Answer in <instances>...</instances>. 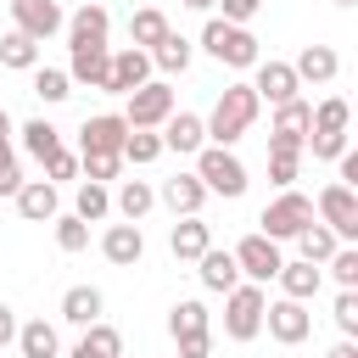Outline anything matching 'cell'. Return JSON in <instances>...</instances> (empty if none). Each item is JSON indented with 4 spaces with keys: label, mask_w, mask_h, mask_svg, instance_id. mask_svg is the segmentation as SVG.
<instances>
[{
    "label": "cell",
    "mask_w": 358,
    "mask_h": 358,
    "mask_svg": "<svg viewBox=\"0 0 358 358\" xmlns=\"http://www.w3.org/2000/svg\"><path fill=\"white\" fill-rule=\"evenodd\" d=\"M341 241L324 229V224H308L302 235H296V252H302V263H330V252H336Z\"/></svg>",
    "instance_id": "obj_37"
},
{
    "label": "cell",
    "mask_w": 358,
    "mask_h": 358,
    "mask_svg": "<svg viewBox=\"0 0 358 358\" xmlns=\"http://www.w3.org/2000/svg\"><path fill=\"white\" fill-rule=\"evenodd\" d=\"M11 201H17V213H22L28 224L56 218V185H50V179H22V190H17Z\"/></svg>",
    "instance_id": "obj_22"
},
{
    "label": "cell",
    "mask_w": 358,
    "mask_h": 358,
    "mask_svg": "<svg viewBox=\"0 0 358 358\" xmlns=\"http://www.w3.org/2000/svg\"><path fill=\"white\" fill-rule=\"evenodd\" d=\"M263 229L257 235H268V241H296L308 224H313V201L302 196V190H280L268 207H263V218H257Z\"/></svg>",
    "instance_id": "obj_4"
},
{
    "label": "cell",
    "mask_w": 358,
    "mask_h": 358,
    "mask_svg": "<svg viewBox=\"0 0 358 358\" xmlns=\"http://www.w3.org/2000/svg\"><path fill=\"white\" fill-rule=\"evenodd\" d=\"M34 95L39 101H67L73 95V78H67V67H34Z\"/></svg>",
    "instance_id": "obj_38"
},
{
    "label": "cell",
    "mask_w": 358,
    "mask_h": 358,
    "mask_svg": "<svg viewBox=\"0 0 358 358\" xmlns=\"http://www.w3.org/2000/svg\"><path fill=\"white\" fill-rule=\"evenodd\" d=\"M145 56H151V67H157V73H185L196 50H190V39H185V34H168V39H162L157 50H145Z\"/></svg>",
    "instance_id": "obj_30"
},
{
    "label": "cell",
    "mask_w": 358,
    "mask_h": 358,
    "mask_svg": "<svg viewBox=\"0 0 358 358\" xmlns=\"http://www.w3.org/2000/svg\"><path fill=\"white\" fill-rule=\"evenodd\" d=\"M257 106H263V101L252 95V84H229V90L218 95L213 117H201V123H207V140L229 151V145H235V140H241V134L257 123Z\"/></svg>",
    "instance_id": "obj_1"
},
{
    "label": "cell",
    "mask_w": 358,
    "mask_h": 358,
    "mask_svg": "<svg viewBox=\"0 0 358 358\" xmlns=\"http://www.w3.org/2000/svg\"><path fill=\"white\" fill-rule=\"evenodd\" d=\"M263 308H268L263 285H235V291L224 296V336H229V341H252V336L263 330Z\"/></svg>",
    "instance_id": "obj_5"
},
{
    "label": "cell",
    "mask_w": 358,
    "mask_h": 358,
    "mask_svg": "<svg viewBox=\"0 0 358 358\" xmlns=\"http://www.w3.org/2000/svg\"><path fill=\"white\" fill-rule=\"evenodd\" d=\"M330 319H336V330H341V336L352 341V336H358V291H341V296H336V313H330Z\"/></svg>",
    "instance_id": "obj_42"
},
{
    "label": "cell",
    "mask_w": 358,
    "mask_h": 358,
    "mask_svg": "<svg viewBox=\"0 0 358 358\" xmlns=\"http://www.w3.org/2000/svg\"><path fill=\"white\" fill-rule=\"evenodd\" d=\"M179 6H190V11H213L218 0H179Z\"/></svg>",
    "instance_id": "obj_52"
},
{
    "label": "cell",
    "mask_w": 358,
    "mask_h": 358,
    "mask_svg": "<svg viewBox=\"0 0 358 358\" xmlns=\"http://www.w3.org/2000/svg\"><path fill=\"white\" fill-rule=\"evenodd\" d=\"M201 50H207V56H218L224 67H257V62H263L257 34H246V28L224 22V17H213V22L201 28Z\"/></svg>",
    "instance_id": "obj_2"
},
{
    "label": "cell",
    "mask_w": 358,
    "mask_h": 358,
    "mask_svg": "<svg viewBox=\"0 0 358 358\" xmlns=\"http://www.w3.org/2000/svg\"><path fill=\"white\" fill-rule=\"evenodd\" d=\"M168 330H173V341H179V336H207V308H201L196 296L173 302V313H168Z\"/></svg>",
    "instance_id": "obj_36"
},
{
    "label": "cell",
    "mask_w": 358,
    "mask_h": 358,
    "mask_svg": "<svg viewBox=\"0 0 358 358\" xmlns=\"http://www.w3.org/2000/svg\"><path fill=\"white\" fill-rule=\"evenodd\" d=\"M112 213V190L106 185H78V207H73V218H84V224H95V218H106Z\"/></svg>",
    "instance_id": "obj_39"
},
{
    "label": "cell",
    "mask_w": 358,
    "mask_h": 358,
    "mask_svg": "<svg viewBox=\"0 0 358 358\" xmlns=\"http://www.w3.org/2000/svg\"><path fill=\"white\" fill-rule=\"evenodd\" d=\"M168 34H173V28H168V17H162L157 6H140V11L129 17V39H134V50H157Z\"/></svg>",
    "instance_id": "obj_26"
},
{
    "label": "cell",
    "mask_w": 358,
    "mask_h": 358,
    "mask_svg": "<svg viewBox=\"0 0 358 358\" xmlns=\"http://www.w3.org/2000/svg\"><path fill=\"white\" fill-rule=\"evenodd\" d=\"M67 358H123V336L112 324H84V336Z\"/></svg>",
    "instance_id": "obj_28"
},
{
    "label": "cell",
    "mask_w": 358,
    "mask_h": 358,
    "mask_svg": "<svg viewBox=\"0 0 358 358\" xmlns=\"http://www.w3.org/2000/svg\"><path fill=\"white\" fill-rule=\"evenodd\" d=\"M101 308H106V296L95 291V285H67V296H62V319L67 324H101Z\"/></svg>",
    "instance_id": "obj_25"
},
{
    "label": "cell",
    "mask_w": 358,
    "mask_h": 358,
    "mask_svg": "<svg viewBox=\"0 0 358 358\" xmlns=\"http://www.w3.org/2000/svg\"><path fill=\"white\" fill-rule=\"evenodd\" d=\"M140 84H151V56H145V50H134V45H123V50H112V73H106V95H134Z\"/></svg>",
    "instance_id": "obj_12"
},
{
    "label": "cell",
    "mask_w": 358,
    "mask_h": 358,
    "mask_svg": "<svg viewBox=\"0 0 358 358\" xmlns=\"http://www.w3.org/2000/svg\"><path fill=\"white\" fill-rule=\"evenodd\" d=\"M313 207H319V224H324L336 241H352V235H358V190H352V185H324Z\"/></svg>",
    "instance_id": "obj_6"
},
{
    "label": "cell",
    "mask_w": 358,
    "mask_h": 358,
    "mask_svg": "<svg viewBox=\"0 0 358 358\" xmlns=\"http://www.w3.org/2000/svg\"><path fill=\"white\" fill-rule=\"evenodd\" d=\"M22 190V168L11 157V145H0V196H17Z\"/></svg>",
    "instance_id": "obj_44"
},
{
    "label": "cell",
    "mask_w": 358,
    "mask_h": 358,
    "mask_svg": "<svg viewBox=\"0 0 358 358\" xmlns=\"http://www.w3.org/2000/svg\"><path fill=\"white\" fill-rule=\"evenodd\" d=\"M207 145V123L196 117V112H173L168 123H162V151H201Z\"/></svg>",
    "instance_id": "obj_18"
},
{
    "label": "cell",
    "mask_w": 358,
    "mask_h": 358,
    "mask_svg": "<svg viewBox=\"0 0 358 358\" xmlns=\"http://www.w3.org/2000/svg\"><path fill=\"white\" fill-rule=\"evenodd\" d=\"M207 246H213V229H207L201 218H179V224H173V235H168V252H173L179 263H196Z\"/></svg>",
    "instance_id": "obj_24"
},
{
    "label": "cell",
    "mask_w": 358,
    "mask_h": 358,
    "mask_svg": "<svg viewBox=\"0 0 358 358\" xmlns=\"http://www.w3.org/2000/svg\"><path fill=\"white\" fill-rule=\"evenodd\" d=\"M6 67H17V73L39 67V45H34L28 34H17V28H11L6 39H0V73H6Z\"/></svg>",
    "instance_id": "obj_33"
},
{
    "label": "cell",
    "mask_w": 358,
    "mask_h": 358,
    "mask_svg": "<svg viewBox=\"0 0 358 358\" xmlns=\"http://www.w3.org/2000/svg\"><path fill=\"white\" fill-rule=\"evenodd\" d=\"M324 358H358V341H347V336H341V341H336Z\"/></svg>",
    "instance_id": "obj_50"
},
{
    "label": "cell",
    "mask_w": 358,
    "mask_h": 358,
    "mask_svg": "<svg viewBox=\"0 0 358 358\" xmlns=\"http://www.w3.org/2000/svg\"><path fill=\"white\" fill-rule=\"evenodd\" d=\"M168 117H173V90H168L162 78H151V84H140V90L129 95V112H123L129 129H162Z\"/></svg>",
    "instance_id": "obj_7"
},
{
    "label": "cell",
    "mask_w": 358,
    "mask_h": 358,
    "mask_svg": "<svg viewBox=\"0 0 358 358\" xmlns=\"http://www.w3.org/2000/svg\"><path fill=\"white\" fill-rule=\"evenodd\" d=\"M296 168H302V140L268 134V179H274L280 190H291V185H296Z\"/></svg>",
    "instance_id": "obj_19"
},
{
    "label": "cell",
    "mask_w": 358,
    "mask_h": 358,
    "mask_svg": "<svg viewBox=\"0 0 358 358\" xmlns=\"http://www.w3.org/2000/svg\"><path fill=\"white\" fill-rule=\"evenodd\" d=\"M229 257H235V268L246 274V285H268V280L280 274V263H285V257H280V241H268V235H246Z\"/></svg>",
    "instance_id": "obj_8"
},
{
    "label": "cell",
    "mask_w": 358,
    "mask_h": 358,
    "mask_svg": "<svg viewBox=\"0 0 358 358\" xmlns=\"http://www.w3.org/2000/svg\"><path fill=\"white\" fill-rule=\"evenodd\" d=\"M11 17H17V34H28L34 45H45L56 28H67V11L56 0H11Z\"/></svg>",
    "instance_id": "obj_11"
},
{
    "label": "cell",
    "mask_w": 358,
    "mask_h": 358,
    "mask_svg": "<svg viewBox=\"0 0 358 358\" xmlns=\"http://www.w3.org/2000/svg\"><path fill=\"white\" fill-rule=\"evenodd\" d=\"M196 179L207 196H246V162L224 145H201L196 151Z\"/></svg>",
    "instance_id": "obj_3"
},
{
    "label": "cell",
    "mask_w": 358,
    "mask_h": 358,
    "mask_svg": "<svg viewBox=\"0 0 358 358\" xmlns=\"http://www.w3.org/2000/svg\"><path fill=\"white\" fill-rule=\"evenodd\" d=\"M112 207L123 213V224H140V218H145V213L157 207V190H151L145 179H123V190L112 196Z\"/></svg>",
    "instance_id": "obj_29"
},
{
    "label": "cell",
    "mask_w": 358,
    "mask_h": 358,
    "mask_svg": "<svg viewBox=\"0 0 358 358\" xmlns=\"http://www.w3.org/2000/svg\"><path fill=\"white\" fill-rule=\"evenodd\" d=\"M308 123H313V106L296 95V101H285V106H274V134H291V140H302L308 145Z\"/></svg>",
    "instance_id": "obj_31"
},
{
    "label": "cell",
    "mask_w": 358,
    "mask_h": 358,
    "mask_svg": "<svg viewBox=\"0 0 358 358\" xmlns=\"http://www.w3.org/2000/svg\"><path fill=\"white\" fill-rule=\"evenodd\" d=\"M296 73H291V62H257V84H252V95L257 101H268V106H285V101H296Z\"/></svg>",
    "instance_id": "obj_13"
},
{
    "label": "cell",
    "mask_w": 358,
    "mask_h": 358,
    "mask_svg": "<svg viewBox=\"0 0 358 358\" xmlns=\"http://www.w3.org/2000/svg\"><path fill=\"white\" fill-rule=\"evenodd\" d=\"M274 280H280V291H285L291 302H313V296H319V285H324V268L296 257V263H280V274H274Z\"/></svg>",
    "instance_id": "obj_20"
},
{
    "label": "cell",
    "mask_w": 358,
    "mask_h": 358,
    "mask_svg": "<svg viewBox=\"0 0 358 358\" xmlns=\"http://www.w3.org/2000/svg\"><path fill=\"white\" fill-rule=\"evenodd\" d=\"M347 101L341 95H324L319 106H313V123H308V134H347Z\"/></svg>",
    "instance_id": "obj_34"
},
{
    "label": "cell",
    "mask_w": 358,
    "mask_h": 358,
    "mask_svg": "<svg viewBox=\"0 0 358 358\" xmlns=\"http://www.w3.org/2000/svg\"><path fill=\"white\" fill-rule=\"evenodd\" d=\"M73 173H78V157H73V151H56V157L45 162V179H50V185H56V179H73Z\"/></svg>",
    "instance_id": "obj_46"
},
{
    "label": "cell",
    "mask_w": 358,
    "mask_h": 358,
    "mask_svg": "<svg viewBox=\"0 0 358 358\" xmlns=\"http://www.w3.org/2000/svg\"><path fill=\"white\" fill-rule=\"evenodd\" d=\"M213 352V330L207 336H179V358H207Z\"/></svg>",
    "instance_id": "obj_47"
},
{
    "label": "cell",
    "mask_w": 358,
    "mask_h": 358,
    "mask_svg": "<svg viewBox=\"0 0 358 358\" xmlns=\"http://www.w3.org/2000/svg\"><path fill=\"white\" fill-rule=\"evenodd\" d=\"M336 168H341V179H336V185H358V151H341V157H336Z\"/></svg>",
    "instance_id": "obj_48"
},
{
    "label": "cell",
    "mask_w": 358,
    "mask_h": 358,
    "mask_svg": "<svg viewBox=\"0 0 358 358\" xmlns=\"http://www.w3.org/2000/svg\"><path fill=\"white\" fill-rule=\"evenodd\" d=\"M291 73H296V84H330L341 73V56L330 45H302V56L291 62Z\"/></svg>",
    "instance_id": "obj_17"
},
{
    "label": "cell",
    "mask_w": 358,
    "mask_h": 358,
    "mask_svg": "<svg viewBox=\"0 0 358 358\" xmlns=\"http://www.w3.org/2000/svg\"><path fill=\"white\" fill-rule=\"evenodd\" d=\"M336 6H352V0H336Z\"/></svg>",
    "instance_id": "obj_53"
},
{
    "label": "cell",
    "mask_w": 358,
    "mask_h": 358,
    "mask_svg": "<svg viewBox=\"0 0 358 358\" xmlns=\"http://www.w3.org/2000/svg\"><path fill=\"white\" fill-rule=\"evenodd\" d=\"M56 246H62V252H84V246H90V224L73 218V213L56 218Z\"/></svg>",
    "instance_id": "obj_40"
},
{
    "label": "cell",
    "mask_w": 358,
    "mask_h": 358,
    "mask_svg": "<svg viewBox=\"0 0 358 358\" xmlns=\"http://www.w3.org/2000/svg\"><path fill=\"white\" fill-rule=\"evenodd\" d=\"M157 201H168V207H173V218H201L207 190H201V179H196V173H173V179H162Z\"/></svg>",
    "instance_id": "obj_15"
},
{
    "label": "cell",
    "mask_w": 358,
    "mask_h": 358,
    "mask_svg": "<svg viewBox=\"0 0 358 358\" xmlns=\"http://www.w3.org/2000/svg\"><path fill=\"white\" fill-rule=\"evenodd\" d=\"M6 341H17V313L0 302V347H6Z\"/></svg>",
    "instance_id": "obj_49"
},
{
    "label": "cell",
    "mask_w": 358,
    "mask_h": 358,
    "mask_svg": "<svg viewBox=\"0 0 358 358\" xmlns=\"http://www.w3.org/2000/svg\"><path fill=\"white\" fill-rule=\"evenodd\" d=\"M17 347H22V358H56L62 352V336H56V324L28 319V324H17Z\"/></svg>",
    "instance_id": "obj_27"
},
{
    "label": "cell",
    "mask_w": 358,
    "mask_h": 358,
    "mask_svg": "<svg viewBox=\"0 0 358 358\" xmlns=\"http://www.w3.org/2000/svg\"><path fill=\"white\" fill-rule=\"evenodd\" d=\"M22 145H28V157L50 162V157L62 151V129H56V123H45V117H34V123H22Z\"/></svg>",
    "instance_id": "obj_32"
},
{
    "label": "cell",
    "mask_w": 358,
    "mask_h": 358,
    "mask_svg": "<svg viewBox=\"0 0 358 358\" xmlns=\"http://www.w3.org/2000/svg\"><path fill=\"white\" fill-rule=\"evenodd\" d=\"M257 11H263V0H224V22H235V28H246Z\"/></svg>",
    "instance_id": "obj_45"
},
{
    "label": "cell",
    "mask_w": 358,
    "mask_h": 358,
    "mask_svg": "<svg viewBox=\"0 0 358 358\" xmlns=\"http://www.w3.org/2000/svg\"><path fill=\"white\" fill-rule=\"evenodd\" d=\"M123 162H134V168H145V162H157L162 157V134L157 129H129V140H123V151H117Z\"/></svg>",
    "instance_id": "obj_35"
},
{
    "label": "cell",
    "mask_w": 358,
    "mask_h": 358,
    "mask_svg": "<svg viewBox=\"0 0 358 358\" xmlns=\"http://www.w3.org/2000/svg\"><path fill=\"white\" fill-rule=\"evenodd\" d=\"M330 274H336L341 291H358V252H352V246H336V252H330Z\"/></svg>",
    "instance_id": "obj_41"
},
{
    "label": "cell",
    "mask_w": 358,
    "mask_h": 358,
    "mask_svg": "<svg viewBox=\"0 0 358 358\" xmlns=\"http://www.w3.org/2000/svg\"><path fill=\"white\" fill-rule=\"evenodd\" d=\"M0 145H11V117H6V106H0Z\"/></svg>",
    "instance_id": "obj_51"
},
{
    "label": "cell",
    "mask_w": 358,
    "mask_h": 358,
    "mask_svg": "<svg viewBox=\"0 0 358 358\" xmlns=\"http://www.w3.org/2000/svg\"><path fill=\"white\" fill-rule=\"evenodd\" d=\"M123 140H129L123 112H95V117H84V129H78V145H84L78 157H117Z\"/></svg>",
    "instance_id": "obj_9"
},
{
    "label": "cell",
    "mask_w": 358,
    "mask_h": 358,
    "mask_svg": "<svg viewBox=\"0 0 358 358\" xmlns=\"http://www.w3.org/2000/svg\"><path fill=\"white\" fill-rule=\"evenodd\" d=\"M302 151H313L319 162H336L341 151H347V134H308V145Z\"/></svg>",
    "instance_id": "obj_43"
},
{
    "label": "cell",
    "mask_w": 358,
    "mask_h": 358,
    "mask_svg": "<svg viewBox=\"0 0 358 358\" xmlns=\"http://www.w3.org/2000/svg\"><path fill=\"white\" fill-rule=\"evenodd\" d=\"M106 28H112V17H106V6H101V0H84V6L67 17L73 45H106Z\"/></svg>",
    "instance_id": "obj_21"
},
{
    "label": "cell",
    "mask_w": 358,
    "mask_h": 358,
    "mask_svg": "<svg viewBox=\"0 0 358 358\" xmlns=\"http://www.w3.org/2000/svg\"><path fill=\"white\" fill-rule=\"evenodd\" d=\"M101 252H106V263L134 268V263L145 257V235H140V224H112V229L101 235Z\"/></svg>",
    "instance_id": "obj_16"
},
{
    "label": "cell",
    "mask_w": 358,
    "mask_h": 358,
    "mask_svg": "<svg viewBox=\"0 0 358 358\" xmlns=\"http://www.w3.org/2000/svg\"><path fill=\"white\" fill-rule=\"evenodd\" d=\"M106 73H112V45H73V62H67V78L73 84L106 90Z\"/></svg>",
    "instance_id": "obj_14"
},
{
    "label": "cell",
    "mask_w": 358,
    "mask_h": 358,
    "mask_svg": "<svg viewBox=\"0 0 358 358\" xmlns=\"http://www.w3.org/2000/svg\"><path fill=\"white\" fill-rule=\"evenodd\" d=\"M263 324H268V336H274L280 347H296V341H308V330H313V313H308V302H291V296H280V302H268V308H263Z\"/></svg>",
    "instance_id": "obj_10"
},
{
    "label": "cell",
    "mask_w": 358,
    "mask_h": 358,
    "mask_svg": "<svg viewBox=\"0 0 358 358\" xmlns=\"http://www.w3.org/2000/svg\"><path fill=\"white\" fill-rule=\"evenodd\" d=\"M196 274H201V285H207V291H224V296L241 285V268H235V257H229V252H218V246H207V252L196 257Z\"/></svg>",
    "instance_id": "obj_23"
}]
</instances>
